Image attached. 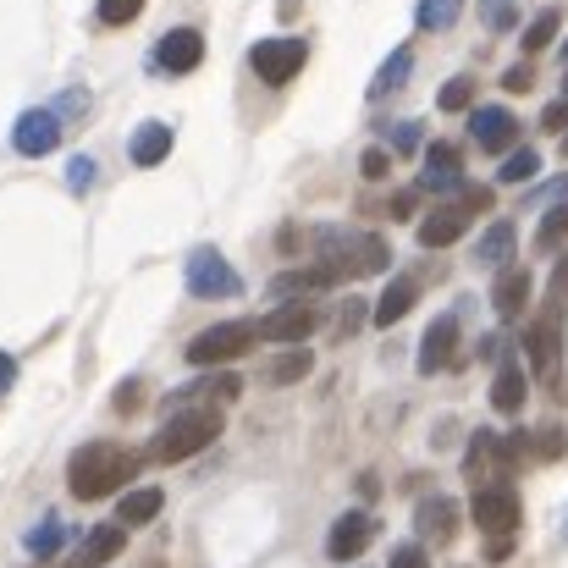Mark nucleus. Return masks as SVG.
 <instances>
[{"label": "nucleus", "mask_w": 568, "mask_h": 568, "mask_svg": "<svg viewBox=\"0 0 568 568\" xmlns=\"http://www.w3.org/2000/svg\"><path fill=\"white\" fill-rule=\"evenodd\" d=\"M139 464H144V458L128 453V447H116V442H89V447L72 453V464H67V486H72L78 503H100V497L122 491V486L139 475Z\"/></svg>", "instance_id": "obj_1"}, {"label": "nucleus", "mask_w": 568, "mask_h": 568, "mask_svg": "<svg viewBox=\"0 0 568 568\" xmlns=\"http://www.w3.org/2000/svg\"><path fill=\"white\" fill-rule=\"evenodd\" d=\"M469 100H475V78H469V72L447 78V83H442V94H436V105H442V111H464Z\"/></svg>", "instance_id": "obj_35"}, {"label": "nucleus", "mask_w": 568, "mask_h": 568, "mask_svg": "<svg viewBox=\"0 0 568 568\" xmlns=\"http://www.w3.org/2000/svg\"><path fill=\"white\" fill-rule=\"evenodd\" d=\"M419 189L425 193H458L464 189V150H458V144H430L425 172H419Z\"/></svg>", "instance_id": "obj_15"}, {"label": "nucleus", "mask_w": 568, "mask_h": 568, "mask_svg": "<svg viewBox=\"0 0 568 568\" xmlns=\"http://www.w3.org/2000/svg\"><path fill=\"white\" fill-rule=\"evenodd\" d=\"M558 28H564V11H541V17L525 28V55H541V50L558 39Z\"/></svg>", "instance_id": "obj_31"}, {"label": "nucleus", "mask_w": 568, "mask_h": 568, "mask_svg": "<svg viewBox=\"0 0 568 568\" xmlns=\"http://www.w3.org/2000/svg\"><path fill=\"white\" fill-rule=\"evenodd\" d=\"M183 276H189V293L193 298H237V271H232V260L215 248V243H199L189 248V265H183Z\"/></svg>", "instance_id": "obj_6"}, {"label": "nucleus", "mask_w": 568, "mask_h": 568, "mask_svg": "<svg viewBox=\"0 0 568 568\" xmlns=\"http://www.w3.org/2000/svg\"><path fill=\"white\" fill-rule=\"evenodd\" d=\"M139 397H144V381H122V386H116V414H133Z\"/></svg>", "instance_id": "obj_44"}, {"label": "nucleus", "mask_w": 568, "mask_h": 568, "mask_svg": "<svg viewBox=\"0 0 568 568\" xmlns=\"http://www.w3.org/2000/svg\"><path fill=\"white\" fill-rule=\"evenodd\" d=\"M321 287H332V276H326L321 265H310V271L276 276V282H271V298H287V304H293V293H321Z\"/></svg>", "instance_id": "obj_28"}, {"label": "nucleus", "mask_w": 568, "mask_h": 568, "mask_svg": "<svg viewBox=\"0 0 568 568\" xmlns=\"http://www.w3.org/2000/svg\"><path fill=\"white\" fill-rule=\"evenodd\" d=\"M189 392L193 397H210V403H232V397L243 392V381L232 376V371H215V376H204L199 386H189ZM189 392H183V397H189Z\"/></svg>", "instance_id": "obj_32"}, {"label": "nucleus", "mask_w": 568, "mask_h": 568, "mask_svg": "<svg viewBox=\"0 0 568 568\" xmlns=\"http://www.w3.org/2000/svg\"><path fill=\"white\" fill-rule=\"evenodd\" d=\"M491 304H497V315L503 321H519L525 315V304H530V271H503L497 276V287H491Z\"/></svg>", "instance_id": "obj_21"}, {"label": "nucleus", "mask_w": 568, "mask_h": 568, "mask_svg": "<svg viewBox=\"0 0 568 568\" xmlns=\"http://www.w3.org/2000/svg\"><path fill=\"white\" fill-rule=\"evenodd\" d=\"M525 397H530L525 371H519V365H503L497 381H491V408H497V414H519V408H525Z\"/></svg>", "instance_id": "obj_24"}, {"label": "nucleus", "mask_w": 568, "mask_h": 568, "mask_svg": "<svg viewBox=\"0 0 568 568\" xmlns=\"http://www.w3.org/2000/svg\"><path fill=\"white\" fill-rule=\"evenodd\" d=\"M480 22H486L491 33H508V28L519 22V0H480Z\"/></svg>", "instance_id": "obj_36"}, {"label": "nucleus", "mask_w": 568, "mask_h": 568, "mask_svg": "<svg viewBox=\"0 0 568 568\" xmlns=\"http://www.w3.org/2000/svg\"><path fill=\"white\" fill-rule=\"evenodd\" d=\"M221 408H183L178 419H166L161 425V436L150 442V458L155 464H183V458H193V453H204L215 436H221Z\"/></svg>", "instance_id": "obj_3"}, {"label": "nucleus", "mask_w": 568, "mask_h": 568, "mask_svg": "<svg viewBox=\"0 0 568 568\" xmlns=\"http://www.w3.org/2000/svg\"><path fill=\"white\" fill-rule=\"evenodd\" d=\"M408 78H414V50H408V44H397V50L381 61V72L371 78V100H376V105H381V100H392Z\"/></svg>", "instance_id": "obj_22"}, {"label": "nucleus", "mask_w": 568, "mask_h": 568, "mask_svg": "<svg viewBox=\"0 0 568 568\" xmlns=\"http://www.w3.org/2000/svg\"><path fill=\"white\" fill-rule=\"evenodd\" d=\"M304 61H310V44H304V39H260V44L248 50L254 78H260V83H271V89L293 83V78L304 72Z\"/></svg>", "instance_id": "obj_8"}, {"label": "nucleus", "mask_w": 568, "mask_h": 568, "mask_svg": "<svg viewBox=\"0 0 568 568\" xmlns=\"http://www.w3.org/2000/svg\"><path fill=\"white\" fill-rule=\"evenodd\" d=\"M530 83H536V72H530V61H525V67H508V72H503V89H508V94H525Z\"/></svg>", "instance_id": "obj_43"}, {"label": "nucleus", "mask_w": 568, "mask_h": 568, "mask_svg": "<svg viewBox=\"0 0 568 568\" xmlns=\"http://www.w3.org/2000/svg\"><path fill=\"white\" fill-rule=\"evenodd\" d=\"M254 343H260V326H254V321H221V326L199 332L189 343V365H199V371H221V365L243 359Z\"/></svg>", "instance_id": "obj_4"}, {"label": "nucleus", "mask_w": 568, "mask_h": 568, "mask_svg": "<svg viewBox=\"0 0 568 568\" xmlns=\"http://www.w3.org/2000/svg\"><path fill=\"white\" fill-rule=\"evenodd\" d=\"M564 155H568V139H564Z\"/></svg>", "instance_id": "obj_51"}, {"label": "nucleus", "mask_w": 568, "mask_h": 568, "mask_svg": "<svg viewBox=\"0 0 568 568\" xmlns=\"http://www.w3.org/2000/svg\"><path fill=\"white\" fill-rule=\"evenodd\" d=\"M514 248H519V237H514V221H497V226H486V237H480L475 260H480V265H503V271H508Z\"/></svg>", "instance_id": "obj_25"}, {"label": "nucleus", "mask_w": 568, "mask_h": 568, "mask_svg": "<svg viewBox=\"0 0 568 568\" xmlns=\"http://www.w3.org/2000/svg\"><path fill=\"white\" fill-rule=\"evenodd\" d=\"M359 321H365V304H359V298H348V304H343V337H348V332H359Z\"/></svg>", "instance_id": "obj_46"}, {"label": "nucleus", "mask_w": 568, "mask_h": 568, "mask_svg": "<svg viewBox=\"0 0 568 568\" xmlns=\"http://www.w3.org/2000/svg\"><path fill=\"white\" fill-rule=\"evenodd\" d=\"M128 155H133V166H161V161L172 155V128H166V122H144V128H133Z\"/></svg>", "instance_id": "obj_18"}, {"label": "nucleus", "mask_w": 568, "mask_h": 568, "mask_svg": "<svg viewBox=\"0 0 568 568\" xmlns=\"http://www.w3.org/2000/svg\"><path fill=\"white\" fill-rule=\"evenodd\" d=\"M469 514H475V525H480L491 541H514V530H519V519H525L519 491H514L508 480L480 486V491H475V503H469Z\"/></svg>", "instance_id": "obj_7"}, {"label": "nucleus", "mask_w": 568, "mask_h": 568, "mask_svg": "<svg viewBox=\"0 0 568 568\" xmlns=\"http://www.w3.org/2000/svg\"><path fill=\"white\" fill-rule=\"evenodd\" d=\"M11 144H17V155H28V161L50 155V150L61 144V116H55V111H22L17 128H11Z\"/></svg>", "instance_id": "obj_11"}, {"label": "nucleus", "mask_w": 568, "mask_h": 568, "mask_svg": "<svg viewBox=\"0 0 568 568\" xmlns=\"http://www.w3.org/2000/svg\"><path fill=\"white\" fill-rule=\"evenodd\" d=\"M486 558H491V564H503V558H514V541H486Z\"/></svg>", "instance_id": "obj_50"}, {"label": "nucleus", "mask_w": 568, "mask_h": 568, "mask_svg": "<svg viewBox=\"0 0 568 568\" xmlns=\"http://www.w3.org/2000/svg\"><path fill=\"white\" fill-rule=\"evenodd\" d=\"M469 139H475L480 150L503 155V150L519 144V116H514L508 105H480V111L469 116Z\"/></svg>", "instance_id": "obj_12"}, {"label": "nucleus", "mask_w": 568, "mask_h": 568, "mask_svg": "<svg viewBox=\"0 0 568 568\" xmlns=\"http://www.w3.org/2000/svg\"><path fill=\"white\" fill-rule=\"evenodd\" d=\"M315 326H321V310L304 304V298H293V304H276L260 321V337L265 343H304V337H315Z\"/></svg>", "instance_id": "obj_9"}, {"label": "nucleus", "mask_w": 568, "mask_h": 568, "mask_svg": "<svg viewBox=\"0 0 568 568\" xmlns=\"http://www.w3.org/2000/svg\"><path fill=\"white\" fill-rule=\"evenodd\" d=\"M386 260H392V248L381 243L376 232H343V226H332V232L315 237V265H321L332 282L376 276V271H386Z\"/></svg>", "instance_id": "obj_2"}, {"label": "nucleus", "mask_w": 568, "mask_h": 568, "mask_svg": "<svg viewBox=\"0 0 568 568\" xmlns=\"http://www.w3.org/2000/svg\"><path fill=\"white\" fill-rule=\"evenodd\" d=\"M491 469H503V442L491 430H475L469 436V458H464V475L475 480V491L491 486Z\"/></svg>", "instance_id": "obj_19"}, {"label": "nucleus", "mask_w": 568, "mask_h": 568, "mask_svg": "<svg viewBox=\"0 0 568 568\" xmlns=\"http://www.w3.org/2000/svg\"><path fill=\"white\" fill-rule=\"evenodd\" d=\"M480 210H491V189H464V199L436 204V210L419 221V243H425V248H447V243H458L464 226H469Z\"/></svg>", "instance_id": "obj_5"}, {"label": "nucleus", "mask_w": 568, "mask_h": 568, "mask_svg": "<svg viewBox=\"0 0 568 568\" xmlns=\"http://www.w3.org/2000/svg\"><path fill=\"white\" fill-rule=\"evenodd\" d=\"M359 172H365L371 183H381V178L392 172V155H386V150H365V161H359Z\"/></svg>", "instance_id": "obj_41"}, {"label": "nucleus", "mask_w": 568, "mask_h": 568, "mask_svg": "<svg viewBox=\"0 0 568 568\" xmlns=\"http://www.w3.org/2000/svg\"><path fill=\"white\" fill-rule=\"evenodd\" d=\"M453 359H458V321L442 315V321H430V332H425V343H419V376L453 371Z\"/></svg>", "instance_id": "obj_16"}, {"label": "nucleus", "mask_w": 568, "mask_h": 568, "mask_svg": "<svg viewBox=\"0 0 568 568\" xmlns=\"http://www.w3.org/2000/svg\"><path fill=\"white\" fill-rule=\"evenodd\" d=\"M414 204H419L414 193H397V199H392V215H397V221H408V215H414Z\"/></svg>", "instance_id": "obj_48"}, {"label": "nucleus", "mask_w": 568, "mask_h": 568, "mask_svg": "<svg viewBox=\"0 0 568 568\" xmlns=\"http://www.w3.org/2000/svg\"><path fill=\"white\" fill-rule=\"evenodd\" d=\"M564 243H568V199L541 215V232H536V248H564Z\"/></svg>", "instance_id": "obj_33"}, {"label": "nucleus", "mask_w": 568, "mask_h": 568, "mask_svg": "<svg viewBox=\"0 0 568 568\" xmlns=\"http://www.w3.org/2000/svg\"><path fill=\"white\" fill-rule=\"evenodd\" d=\"M419 139H425V128H419V122L392 128V150H397V155H414V150H419Z\"/></svg>", "instance_id": "obj_39"}, {"label": "nucleus", "mask_w": 568, "mask_h": 568, "mask_svg": "<svg viewBox=\"0 0 568 568\" xmlns=\"http://www.w3.org/2000/svg\"><path fill=\"white\" fill-rule=\"evenodd\" d=\"M371 541H376V519H371L365 508H354V514H343V519L332 525L326 552H332L337 564H354V558H365V552H371Z\"/></svg>", "instance_id": "obj_13"}, {"label": "nucleus", "mask_w": 568, "mask_h": 568, "mask_svg": "<svg viewBox=\"0 0 568 568\" xmlns=\"http://www.w3.org/2000/svg\"><path fill=\"white\" fill-rule=\"evenodd\" d=\"M458 17H464V0H419V11H414L419 33H447Z\"/></svg>", "instance_id": "obj_29"}, {"label": "nucleus", "mask_w": 568, "mask_h": 568, "mask_svg": "<svg viewBox=\"0 0 568 568\" xmlns=\"http://www.w3.org/2000/svg\"><path fill=\"white\" fill-rule=\"evenodd\" d=\"M139 11H144V0H100V22H111V28L133 22Z\"/></svg>", "instance_id": "obj_38"}, {"label": "nucleus", "mask_w": 568, "mask_h": 568, "mask_svg": "<svg viewBox=\"0 0 568 568\" xmlns=\"http://www.w3.org/2000/svg\"><path fill=\"white\" fill-rule=\"evenodd\" d=\"M414 525H419V541L447 547V541L458 536V503H453V497H425L419 514H414Z\"/></svg>", "instance_id": "obj_17"}, {"label": "nucleus", "mask_w": 568, "mask_h": 568, "mask_svg": "<svg viewBox=\"0 0 568 568\" xmlns=\"http://www.w3.org/2000/svg\"><path fill=\"white\" fill-rule=\"evenodd\" d=\"M568 298V254L558 260V271H552V304H564Z\"/></svg>", "instance_id": "obj_47"}, {"label": "nucleus", "mask_w": 568, "mask_h": 568, "mask_svg": "<svg viewBox=\"0 0 568 568\" xmlns=\"http://www.w3.org/2000/svg\"><path fill=\"white\" fill-rule=\"evenodd\" d=\"M536 172H541V155H536V150H514V155L497 166V183H530Z\"/></svg>", "instance_id": "obj_34"}, {"label": "nucleus", "mask_w": 568, "mask_h": 568, "mask_svg": "<svg viewBox=\"0 0 568 568\" xmlns=\"http://www.w3.org/2000/svg\"><path fill=\"white\" fill-rule=\"evenodd\" d=\"M525 354H530V371L541 381L558 376V359H564V332H558V304L525 332Z\"/></svg>", "instance_id": "obj_10"}, {"label": "nucleus", "mask_w": 568, "mask_h": 568, "mask_svg": "<svg viewBox=\"0 0 568 568\" xmlns=\"http://www.w3.org/2000/svg\"><path fill=\"white\" fill-rule=\"evenodd\" d=\"M11 381H17V359L0 354V392H11Z\"/></svg>", "instance_id": "obj_49"}, {"label": "nucleus", "mask_w": 568, "mask_h": 568, "mask_svg": "<svg viewBox=\"0 0 568 568\" xmlns=\"http://www.w3.org/2000/svg\"><path fill=\"white\" fill-rule=\"evenodd\" d=\"M564 55H568V44H564Z\"/></svg>", "instance_id": "obj_52"}, {"label": "nucleus", "mask_w": 568, "mask_h": 568, "mask_svg": "<svg viewBox=\"0 0 568 568\" xmlns=\"http://www.w3.org/2000/svg\"><path fill=\"white\" fill-rule=\"evenodd\" d=\"M22 547H28L33 558H55V552L67 547V525H61V519H44V525H33V530H28V541H22Z\"/></svg>", "instance_id": "obj_30"}, {"label": "nucleus", "mask_w": 568, "mask_h": 568, "mask_svg": "<svg viewBox=\"0 0 568 568\" xmlns=\"http://www.w3.org/2000/svg\"><path fill=\"white\" fill-rule=\"evenodd\" d=\"M94 178H100V172H94V161H83V155H78V161H72V166H67V183H72V189H78V193L89 189V183H94Z\"/></svg>", "instance_id": "obj_45"}, {"label": "nucleus", "mask_w": 568, "mask_h": 568, "mask_svg": "<svg viewBox=\"0 0 568 568\" xmlns=\"http://www.w3.org/2000/svg\"><path fill=\"white\" fill-rule=\"evenodd\" d=\"M386 568H430V558H425V547H419V541H408V547H397V552H392V564Z\"/></svg>", "instance_id": "obj_40"}, {"label": "nucleus", "mask_w": 568, "mask_h": 568, "mask_svg": "<svg viewBox=\"0 0 568 568\" xmlns=\"http://www.w3.org/2000/svg\"><path fill=\"white\" fill-rule=\"evenodd\" d=\"M122 547H128V530H122V525H100V530H94V536L83 541V552L72 558V568H100V564H111V558H116Z\"/></svg>", "instance_id": "obj_23"}, {"label": "nucleus", "mask_w": 568, "mask_h": 568, "mask_svg": "<svg viewBox=\"0 0 568 568\" xmlns=\"http://www.w3.org/2000/svg\"><path fill=\"white\" fill-rule=\"evenodd\" d=\"M204 61V33L199 28H172L161 44H155V67L161 72H172V78H183Z\"/></svg>", "instance_id": "obj_14"}, {"label": "nucleus", "mask_w": 568, "mask_h": 568, "mask_svg": "<svg viewBox=\"0 0 568 568\" xmlns=\"http://www.w3.org/2000/svg\"><path fill=\"white\" fill-rule=\"evenodd\" d=\"M414 304H419V276H392L376 304V326H397Z\"/></svg>", "instance_id": "obj_20"}, {"label": "nucleus", "mask_w": 568, "mask_h": 568, "mask_svg": "<svg viewBox=\"0 0 568 568\" xmlns=\"http://www.w3.org/2000/svg\"><path fill=\"white\" fill-rule=\"evenodd\" d=\"M161 503H166V497H161L155 486H139V491H128V497H122L116 525H122V530H128V525H150V519L161 514Z\"/></svg>", "instance_id": "obj_26"}, {"label": "nucleus", "mask_w": 568, "mask_h": 568, "mask_svg": "<svg viewBox=\"0 0 568 568\" xmlns=\"http://www.w3.org/2000/svg\"><path fill=\"white\" fill-rule=\"evenodd\" d=\"M541 128H547V133H564L568 128V89H564V100H552V105L541 111Z\"/></svg>", "instance_id": "obj_42"}, {"label": "nucleus", "mask_w": 568, "mask_h": 568, "mask_svg": "<svg viewBox=\"0 0 568 568\" xmlns=\"http://www.w3.org/2000/svg\"><path fill=\"white\" fill-rule=\"evenodd\" d=\"M310 365H315L310 348H287V354H276V359L265 365V381H271V386H293V381L310 376Z\"/></svg>", "instance_id": "obj_27"}, {"label": "nucleus", "mask_w": 568, "mask_h": 568, "mask_svg": "<svg viewBox=\"0 0 568 568\" xmlns=\"http://www.w3.org/2000/svg\"><path fill=\"white\" fill-rule=\"evenodd\" d=\"M530 442H536V458H547V464L568 453V430L564 425H547V430H541V436H530Z\"/></svg>", "instance_id": "obj_37"}]
</instances>
